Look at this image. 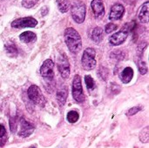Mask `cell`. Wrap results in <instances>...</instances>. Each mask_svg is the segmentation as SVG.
<instances>
[{
	"instance_id": "5",
	"label": "cell",
	"mask_w": 149,
	"mask_h": 148,
	"mask_svg": "<svg viewBox=\"0 0 149 148\" xmlns=\"http://www.w3.org/2000/svg\"><path fill=\"white\" fill-rule=\"evenodd\" d=\"M27 95L29 99L35 104L40 106H45L46 104V100L40 90V88L38 85H32L29 87L27 91Z\"/></svg>"
},
{
	"instance_id": "31",
	"label": "cell",
	"mask_w": 149,
	"mask_h": 148,
	"mask_svg": "<svg viewBox=\"0 0 149 148\" xmlns=\"http://www.w3.org/2000/svg\"><path fill=\"white\" fill-rule=\"evenodd\" d=\"M31 148H36V147H31Z\"/></svg>"
},
{
	"instance_id": "2",
	"label": "cell",
	"mask_w": 149,
	"mask_h": 148,
	"mask_svg": "<svg viewBox=\"0 0 149 148\" xmlns=\"http://www.w3.org/2000/svg\"><path fill=\"white\" fill-rule=\"evenodd\" d=\"M71 14L73 20L78 24H82L86 18V4L81 0H73L71 3Z\"/></svg>"
},
{
	"instance_id": "17",
	"label": "cell",
	"mask_w": 149,
	"mask_h": 148,
	"mask_svg": "<svg viewBox=\"0 0 149 148\" xmlns=\"http://www.w3.org/2000/svg\"><path fill=\"white\" fill-rule=\"evenodd\" d=\"M91 38L96 44H100L103 39V30L100 27H96L91 33Z\"/></svg>"
},
{
	"instance_id": "18",
	"label": "cell",
	"mask_w": 149,
	"mask_h": 148,
	"mask_svg": "<svg viewBox=\"0 0 149 148\" xmlns=\"http://www.w3.org/2000/svg\"><path fill=\"white\" fill-rule=\"evenodd\" d=\"M56 2L59 11H61L62 13H65L69 10L71 6L70 0H56Z\"/></svg>"
},
{
	"instance_id": "14",
	"label": "cell",
	"mask_w": 149,
	"mask_h": 148,
	"mask_svg": "<svg viewBox=\"0 0 149 148\" xmlns=\"http://www.w3.org/2000/svg\"><path fill=\"white\" fill-rule=\"evenodd\" d=\"M19 39L24 44H29V43L35 42L37 40V35L30 31H24L19 35Z\"/></svg>"
},
{
	"instance_id": "13",
	"label": "cell",
	"mask_w": 149,
	"mask_h": 148,
	"mask_svg": "<svg viewBox=\"0 0 149 148\" xmlns=\"http://www.w3.org/2000/svg\"><path fill=\"white\" fill-rule=\"evenodd\" d=\"M148 1H147L143 5L142 7L141 8L140 10V12H139V15H138V17H139V20L143 23V24H148V18H149V11H148Z\"/></svg>"
},
{
	"instance_id": "11",
	"label": "cell",
	"mask_w": 149,
	"mask_h": 148,
	"mask_svg": "<svg viewBox=\"0 0 149 148\" xmlns=\"http://www.w3.org/2000/svg\"><path fill=\"white\" fill-rule=\"evenodd\" d=\"M125 12V8L120 3H115L112 6L110 13H109V19L111 21L119 20L122 17Z\"/></svg>"
},
{
	"instance_id": "21",
	"label": "cell",
	"mask_w": 149,
	"mask_h": 148,
	"mask_svg": "<svg viewBox=\"0 0 149 148\" xmlns=\"http://www.w3.org/2000/svg\"><path fill=\"white\" fill-rule=\"evenodd\" d=\"M148 130H149V127L148 126H147V127H145L144 129H142V131H141V133H140L139 138H140V140H141L142 143H148V140H149Z\"/></svg>"
},
{
	"instance_id": "27",
	"label": "cell",
	"mask_w": 149,
	"mask_h": 148,
	"mask_svg": "<svg viewBox=\"0 0 149 148\" xmlns=\"http://www.w3.org/2000/svg\"><path fill=\"white\" fill-rule=\"evenodd\" d=\"M141 110H142V106H134V107H132L131 109L128 110V112L127 113V116H133V115L136 114L137 113L141 112Z\"/></svg>"
},
{
	"instance_id": "23",
	"label": "cell",
	"mask_w": 149,
	"mask_h": 148,
	"mask_svg": "<svg viewBox=\"0 0 149 148\" xmlns=\"http://www.w3.org/2000/svg\"><path fill=\"white\" fill-rule=\"evenodd\" d=\"M85 83L86 85V87L89 91H92L95 88V83L93 79L90 75H86L85 77Z\"/></svg>"
},
{
	"instance_id": "22",
	"label": "cell",
	"mask_w": 149,
	"mask_h": 148,
	"mask_svg": "<svg viewBox=\"0 0 149 148\" xmlns=\"http://www.w3.org/2000/svg\"><path fill=\"white\" fill-rule=\"evenodd\" d=\"M111 58H115L117 60H123L126 58V53L121 50H117L111 53Z\"/></svg>"
},
{
	"instance_id": "24",
	"label": "cell",
	"mask_w": 149,
	"mask_h": 148,
	"mask_svg": "<svg viewBox=\"0 0 149 148\" xmlns=\"http://www.w3.org/2000/svg\"><path fill=\"white\" fill-rule=\"evenodd\" d=\"M18 124H19V120L17 117H13L10 120V128L12 133H15L17 131Z\"/></svg>"
},
{
	"instance_id": "29",
	"label": "cell",
	"mask_w": 149,
	"mask_h": 148,
	"mask_svg": "<svg viewBox=\"0 0 149 148\" xmlns=\"http://www.w3.org/2000/svg\"><path fill=\"white\" fill-rule=\"evenodd\" d=\"M138 65H139V70H140L141 74V75H145V74L148 72V67H147L146 63L143 62V61H141V62L138 64Z\"/></svg>"
},
{
	"instance_id": "28",
	"label": "cell",
	"mask_w": 149,
	"mask_h": 148,
	"mask_svg": "<svg viewBox=\"0 0 149 148\" xmlns=\"http://www.w3.org/2000/svg\"><path fill=\"white\" fill-rule=\"evenodd\" d=\"M117 27H118V26H117L116 24H113V23H109V24H107L106 25V27H105V31H106V33H111V32L116 31V30H117Z\"/></svg>"
},
{
	"instance_id": "30",
	"label": "cell",
	"mask_w": 149,
	"mask_h": 148,
	"mask_svg": "<svg viewBox=\"0 0 149 148\" xmlns=\"http://www.w3.org/2000/svg\"><path fill=\"white\" fill-rule=\"evenodd\" d=\"M5 135H6V129L3 125H0V140L1 139H5L4 138Z\"/></svg>"
},
{
	"instance_id": "8",
	"label": "cell",
	"mask_w": 149,
	"mask_h": 148,
	"mask_svg": "<svg viewBox=\"0 0 149 148\" xmlns=\"http://www.w3.org/2000/svg\"><path fill=\"white\" fill-rule=\"evenodd\" d=\"M54 63L52 59H46L40 67V75L47 81H52L54 79Z\"/></svg>"
},
{
	"instance_id": "4",
	"label": "cell",
	"mask_w": 149,
	"mask_h": 148,
	"mask_svg": "<svg viewBox=\"0 0 149 148\" xmlns=\"http://www.w3.org/2000/svg\"><path fill=\"white\" fill-rule=\"evenodd\" d=\"M130 24H126L125 26L122 27L121 30H120L118 32L113 34L110 38H109V42L112 45H114V46H117V45H120L121 44H123L126 39L128 37V34H129V31H130Z\"/></svg>"
},
{
	"instance_id": "16",
	"label": "cell",
	"mask_w": 149,
	"mask_h": 148,
	"mask_svg": "<svg viewBox=\"0 0 149 148\" xmlns=\"http://www.w3.org/2000/svg\"><path fill=\"white\" fill-rule=\"evenodd\" d=\"M67 97H68V90L66 87H63L58 91L56 98H57V101L59 106H63L65 104Z\"/></svg>"
},
{
	"instance_id": "20",
	"label": "cell",
	"mask_w": 149,
	"mask_h": 148,
	"mask_svg": "<svg viewBox=\"0 0 149 148\" xmlns=\"http://www.w3.org/2000/svg\"><path fill=\"white\" fill-rule=\"evenodd\" d=\"M79 119V114L78 112L76 111H70L68 113H67V116H66V120L69 123L71 124H73V123H76Z\"/></svg>"
},
{
	"instance_id": "12",
	"label": "cell",
	"mask_w": 149,
	"mask_h": 148,
	"mask_svg": "<svg viewBox=\"0 0 149 148\" xmlns=\"http://www.w3.org/2000/svg\"><path fill=\"white\" fill-rule=\"evenodd\" d=\"M93 12L96 17H102L105 13V6L103 0H93L91 3Z\"/></svg>"
},
{
	"instance_id": "25",
	"label": "cell",
	"mask_w": 149,
	"mask_h": 148,
	"mask_svg": "<svg viewBox=\"0 0 149 148\" xmlns=\"http://www.w3.org/2000/svg\"><path fill=\"white\" fill-rule=\"evenodd\" d=\"M108 69H107L106 67H100L99 69V72H98V75L100 79H104V80H107V77H108Z\"/></svg>"
},
{
	"instance_id": "9",
	"label": "cell",
	"mask_w": 149,
	"mask_h": 148,
	"mask_svg": "<svg viewBox=\"0 0 149 148\" xmlns=\"http://www.w3.org/2000/svg\"><path fill=\"white\" fill-rule=\"evenodd\" d=\"M57 66L63 79H67L70 76V64L65 55H60L58 58Z\"/></svg>"
},
{
	"instance_id": "26",
	"label": "cell",
	"mask_w": 149,
	"mask_h": 148,
	"mask_svg": "<svg viewBox=\"0 0 149 148\" xmlns=\"http://www.w3.org/2000/svg\"><path fill=\"white\" fill-rule=\"evenodd\" d=\"M37 3H38V0H22V5L26 9L32 8L33 6L37 4Z\"/></svg>"
},
{
	"instance_id": "10",
	"label": "cell",
	"mask_w": 149,
	"mask_h": 148,
	"mask_svg": "<svg viewBox=\"0 0 149 148\" xmlns=\"http://www.w3.org/2000/svg\"><path fill=\"white\" fill-rule=\"evenodd\" d=\"M19 125H20V130L17 133L18 136H20L22 138H27L33 133L34 126L30 122L25 120L24 119L22 118L19 120Z\"/></svg>"
},
{
	"instance_id": "7",
	"label": "cell",
	"mask_w": 149,
	"mask_h": 148,
	"mask_svg": "<svg viewBox=\"0 0 149 148\" xmlns=\"http://www.w3.org/2000/svg\"><path fill=\"white\" fill-rule=\"evenodd\" d=\"M38 24V21L32 17H24L15 19L11 23V27L16 29H22V28H33Z\"/></svg>"
},
{
	"instance_id": "19",
	"label": "cell",
	"mask_w": 149,
	"mask_h": 148,
	"mask_svg": "<svg viewBox=\"0 0 149 148\" xmlns=\"http://www.w3.org/2000/svg\"><path fill=\"white\" fill-rule=\"evenodd\" d=\"M5 51L8 56L11 58H15L18 55V51L17 46L13 43H9L5 45Z\"/></svg>"
},
{
	"instance_id": "15",
	"label": "cell",
	"mask_w": 149,
	"mask_h": 148,
	"mask_svg": "<svg viewBox=\"0 0 149 148\" xmlns=\"http://www.w3.org/2000/svg\"><path fill=\"white\" fill-rule=\"evenodd\" d=\"M133 77H134V70L131 67H126L120 74V79L124 84L130 83L131 80L133 79Z\"/></svg>"
},
{
	"instance_id": "6",
	"label": "cell",
	"mask_w": 149,
	"mask_h": 148,
	"mask_svg": "<svg viewBox=\"0 0 149 148\" xmlns=\"http://www.w3.org/2000/svg\"><path fill=\"white\" fill-rule=\"evenodd\" d=\"M72 97L73 99L78 103H82L85 101V94L83 92L82 83H81V78L79 75H76L72 80Z\"/></svg>"
},
{
	"instance_id": "1",
	"label": "cell",
	"mask_w": 149,
	"mask_h": 148,
	"mask_svg": "<svg viewBox=\"0 0 149 148\" xmlns=\"http://www.w3.org/2000/svg\"><path fill=\"white\" fill-rule=\"evenodd\" d=\"M64 36L65 42L70 51L72 53H78L82 48V39L79 32L75 29L69 27L65 29Z\"/></svg>"
},
{
	"instance_id": "3",
	"label": "cell",
	"mask_w": 149,
	"mask_h": 148,
	"mask_svg": "<svg viewBox=\"0 0 149 148\" xmlns=\"http://www.w3.org/2000/svg\"><path fill=\"white\" fill-rule=\"evenodd\" d=\"M95 57H96V51L93 48H86L84 51L81 58V64H82V67L86 71H91L96 67L97 61Z\"/></svg>"
}]
</instances>
